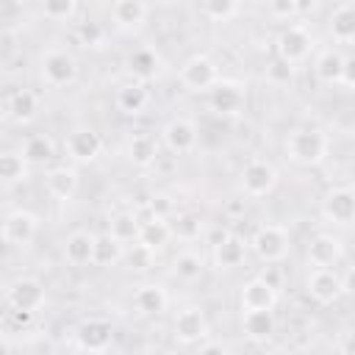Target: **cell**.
Returning a JSON list of instances; mask_svg holds the SVG:
<instances>
[{
  "label": "cell",
  "instance_id": "cell-1",
  "mask_svg": "<svg viewBox=\"0 0 355 355\" xmlns=\"http://www.w3.org/2000/svg\"><path fill=\"white\" fill-rule=\"evenodd\" d=\"M330 139L319 128H300L291 130L286 139V155L300 166H316L327 158Z\"/></svg>",
  "mask_w": 355,
  "mask_h": 355
},
{
  "label": "cell",
  "instance_id": "cell-2",
  "mask_svg": "<svg viewBox=\"0 0 355 355\" xmlns=\"http://www.w3.org/2000/svg\"><path fill=\"white\" fill-rule=\"evenodd\" d=\"M39 72H42V80L47 86H69L78 78V58L69 50L50 47V50L42 53Z\"/></svg>",
  "mask_w": 355,
  "mask_h": 355
},
{
  "label": "cell",
  "instance_id": "cell-3",
  "mask_svg": "<svg viewBox=\"0 0 355 355\" xmlns=\"http://www.w3.org/2000/svg\"><path fill=\"white\" fill-rule=\"evenodd\" d=\"M252 252L266 261V263H277L288 255V230L283 225H261L252 239H250Z\"/></svg>",
  "mask_w": 355,
  "mask_h": 355
},
{
  "label": "cell",
  "instance_id": "cell-4",
  "mask_svg": "<svg viewBox=\"0 0 355 355\" xmlns=\"http://www.w3.org/2000/svg\"><path fill=\"white\" fill-rule=\"evenodd\" d=\"M219 80V67L211 55L205 53H197L191 55L183 67H180V83L189 89V92H208L214 89Z\"/></svg>",
  "mask_w": 355,
  "mask_h": 355
},
{
  "label": "cell",
  "instance_id": "cell-5",
  "mask_svg": "<svg viewBox=\"0 0 355 355\" xmlns=\"http://www.w3.org/2000/svg\"><path fill=\"white\" fill-rule=\"evenodd\" d=\"M277 186V169L263 158H250L241 169V191L247 197H266Z\"/></svg>",
  "mask_w": 355,
  "mask_h": 355
},
{
  "label": "cell",
  "instance_id": "cell-6",
  "mask_svg": "<svg viewBox=\"0 0 355 355\" xmlns=\"http://www.w3.org/2000/svg\"><path fill=\"white\" fill-rule=\"evenodd\" d=\"M277 58L286 61V64H300L308 58L311 47H313V39H311V31L305 25H288L277 33Z\"/></svg>",
  "mask_w": 355,
  "mask_h": 355
},
{
  "label": "cell",
  "instance_id": "cell-7",
  "mask_svg": "<svg viewBox=\"0 0 355 355\" xmlns=\"http://www.w3.org/2000/svg\"><path fill=\"white\" fill-rule=\"evenodd\" d=\"M44 300H47L44 286H42V280H36V277H17V280L8 286V305H11V311L36 313V311L44 305Z\"/></svg>",
  "mask_w": 355,
  "mask_h": 355
},
{
  "label": "cell",
  "instance_id": "cell-8",
  "mask_svg": "<svg viewBox=\"0 0 355 355\" xmlns=\"http://www.w3.org/2000/svg\"><path fill=\"white\" fill-rule=\"evenodd\" d=\"M75 338H78V347L86 355H97V352H105L111 347L114 327L105 319H83L78 324V330H75Z\"/></svg>",
  "mask_w": 355,
  "mask_h": 355
},
{
  "label": "cell",
  "instance_id": "cell-9",
  "mask_svg": "<svg viewBox=\"0 0 355 355\" xmlns=\"http://www.w3.org/2000/svg\"><path fill=\"white\" fill-rule=\"evenodd\" d=\"M39 230V216L31 214V211H11L6 214L3 225H0V239L6 244H14V247H22L28 241H33Z\"/></svg>",
  "mask_w": 355,
  "mask_h": 355
},
{
  "label": "cell",
  "instance_id": "cell-10",
  "mask_svg": "<svg viewBox=\"0 0 355 355\" xmlns=\"http://www.w3.org/2000/svg\"><path fill=\"white\" fill-rule=\"evenodd\" d=\"M277 302V288L269 277H252L239 291L241 311H272Z\"/></svg>",
  "mask_w": 355,
  "mask_h": 355
},
{
  "label": "cell",
  "instance_id": "cell-11",
  "mask_svg": "<svg viewBox=\"0 0 355 355\" xmlns=\"http://www.w3.org/2000/svg\"><path fill=\"white\" fill-rule=\"evenodd\" d=\"M244 100H247V89L236 80H216V86L211 89V111L219 114V116H233L244 108Z\"/></svg>",
  "mask_w": 355,
  "mask_h": 355
},
{
  "label": "cell",
  "instance_id": "cell-12",
  "mask_svg": "<svg viewBox=\"0 0 355 355\" xmlns=\"http://www.w3.org/2000/svg\"><path fill=\"white\" fill-rule=\"evenodd\" d=\"M161 139H164L169 153L186 155V153H191L197 147V125L191 119H186V116H175V119H169L164 125Z\"/></svg>",
  "mask_w": 355,
  "mask_h": 355
},
{
  "label": "cell",
  "instance_id": "cell-13",
  "mask_svg": "<svg viewBox=\"0 0 355 355\" xmlns=\"http://www.w3.org/2000/svg\"><path fill=\"white\" fill-rule=\"evenodd\" d=\"M322 216L336 225H349L355 216V191L349 186H336L322 197Z\"/></svg>",
  "mask_w": 355,
  "mask_h": 355
},
{
  "label": "cell",
  "instance_id": "cell-14",
  "mask_svg": "<svg viewBox=\"0 0 355 355\" xmlns=\"http://www.w3.org/2000/svg\"><path fill=\"white\" fill-rule=\"evenodd\" d=\"M211 247H214L211 250L214 252V263L219 269H236V266H241V261L247 255V241L241 236H236V233H227V230L216 233Z\"/></svg>",
  "mask_w": 355,
  "mask_h": 355
},
{
  "label": "cell",
  "instance_id": "cell-15",
  "mask_svg": "<svg viewBox=\"0 0 355 355\" xmlns=\"http://www.w3.org/2000/svg\"><path fill=\"white\" fill-rule=\"evenodd\" d=\"M208 330H211L208 319L200 308H183L172 322V333L180 344H197V341L208 338Z\"/></svg>",
  "mask_w": 355,
  "mask_h": 355
},
{
  "label": "cell",
  "instance_id": "cell-16",
  "mask_svg": "<svg viewBox=\"0 0 355 355\" xmlns=\"http://www.w3.org/2000/svg\"><path fill=\"white\" fill-rule=\"evenodd\" d=\"M308 263L316 266V269H330L341 255H344V244L338 236L333 233H316L311 241H308Z\"/></svg>",
  "mask_w": 355,
  "mask_h": 355
},
{
  "label": "cell",
  "instance_id": "cell-17",
  "mask_svg": "<svg viewBox=\"0 0 355 355\" xmlns=\"http://www.w3.org/2000/svg\"><path fill=\"white\" fill-rule=\"evenodd\" d=\"M305 288H308L311 300L319 302V305H330V302H336L344 294L341 291V277H338L336 269H313L308 275Z\"/></svg>",
  "mask_w": 355,
  "mask_h": 355
},
{
  "label": "cell",
  "instance_id": "cell-18",
  "mask_svg": "<svg viewBox=\"0 0 355 355\" xmlns=\"http://www.w3.org/2000/svg\"><path fill=\"white\" fill-rule=\"evenodd\" d=\"M64 147H67V155H69L72 161L89 164V161H94V158L100 155L103 141H100V136H97L92 128H78V130H72V133L67 136Z\"/></svg>",
  "mask_w": 355,
  "mask_h": 355
},
{
  "label": "cell",
  "instance_id": "cell-19",
  "mask_svg": "<svg viewBox=\"0 0 355 355\" xmlns=\"http://www.w3.org/2000/svg\"><path fill=\"white\" fill-rule=\"evenodd\" d=\"M128 72L133 75V83H150L161 75V55L153 47H139L128 55Z\"/></svg>",
  "mask_w": 355,
  "mask_h": 355
},
{
  "label": "cell",
  "instance_id": "cell-20",
  "mask_svg": "<svg viewBox=\"0 0 355 355\" xmlns=\"http://www.w3.org/2000/svg\"><path fill=\"white\" fill-rule=\"evenodd\" d=\"M108 14H111V19H114L116 28H122V31H136V28H141V25L147 22L150 6L141 3V0H116V3H111Z\"/></svg>",
  "mask_w": 355,
  "mask_h": 355
},
{
  "label": "cell",
  "instance_id": "cell-21",
  "mask_svg": "<svg viewBox=\"0 0 355 355\" xmlns=\"http://www.w3.org/2000/svg\"><path fill=\"white\" fill-rule=\"evenodd\" d=\"M166 288L158 286V283H144L133 291V308L141 313V316H158L166 311Z\"/></svg>",
  "mask_w": 355,
  "mask_h": 355
},
{
  "label": "cell",
  "instance_id": "cell-22",
  "mask_svg": "<svg viewBox=\"0 0 355 355\" xmlns=\"http://www.w3.org/2000/svg\"><path fill=\"white\" fill-rule=\"evenodd\" d=\"M275 313L272 311H244L241 313V330L250 341L261 344V341H269L275 336Z\"/></svg>",
  "mask_w": 355,
  "mask_h": 355
},
{
  "label": "cell",
  "instance_id": "cell-23",
  "mask_svg": "<svg viewBox=\"0 0 355 355\" xmlns=\"http://www.w3.org/2000/svg\"><path fill=\"white\" fill-rule=\"evenodd\" d=\"M330 33L338 44H349L355 39V3L347 0L333 8L330 14Z\"/></svg>",
  "mask_w": 355,
  "mask_h": 355
},
{
  "label": "cell",
  "instance_id": "cell-24",
  "mask_svg": "<svg viewBox=\"0 0 355 355\" xmlns=\"http://www.w3.org/2000/svg\"><path fill=\"white\" fill-rule=\"evenodd\" d=\"M47 191L55 197V200H72L75 191H78V172L75 166H53L47 172Z\"/></svg>",
  "mask_w": 355,
  "mask_h": 355
},
{
  "label": "cell",
  "instance_id": "cell-25",
  "mask_svg": "<svg viewBox=\"0 0 355 355\" xmlns=\"http://www.w3.org/2000/svg\"><path fill=\"white\" fill-rule=\"evenodd\" d=\"M92 255H94V236L92 233L78 230V233H72L64 241V258H67V263L86 266V263H92Z\"/></svg>",
  "mask_w": 355,
  "mask_h": 355
},
{
  "label": "cell",
  "instance_id": "cell-26",
  "mask_svg": "<svg viewBox=\"0 0 355 355\" xmlns=\"http://www.w3.org/2000/svg\"><path fill=\"white\" fill-rule=\"evenodd\" d=\"M169 239H172V230H169V222L166 219H155V216H150L147 222H141V227H139V244H144L147 250H153V252H158V250H164L166 244H169Z\"/></svg>",
  "mask_w": 355,
  "mask_h": 355
},
{
  "label": "cell",
  "instance_id": "cell-27",
  "mask_svg": "<svg viewBox=\"0 0 355 355\" xmlns=\"http://www.w3.org/2000/svg\"><path fill=\"white\" fill-rule=\"evenodd\" d=\"M341 67H344V55H341L338 50H333V47L322 50V53L316 55V61H313L316 78H319L322 83H327V86L341 83Z\"/></svg>",
  "mask_w": 355,
  "mask_h": 355
},
{
  "label": "cell",
  "instance_id": "cell-28",
  "mask_svg": "<svg viewBox=\"0 0 355 355\" xmlns=\"http://www.w3.org/2000/svg\"><path fill=\"white\" fill-rule=\"evenodd\" d=\"M158 158V144L150 133H133L128 139V161L133 166H150Z\"/></svg>",
  "mask_w": 355,
  "mask_h": 355
},
{
  "label": "cell",
  "instance_id": "cell-29",
  "mask_svg": "<svg viewBox=\"0 0 355 355\" xmlns=\"http://www.w3.org/2000/svg\"><path fill=\"white\" fill-rule=\"evenodd\" d=\"M6 111H8V116L17 119V122H31V119L36 116V111H39V97H36L31 89H17V92L8 97Z\"/></svg>",
  "mask_w": 355,
  "mask_h": 355
},
{
  "label": "cell",
  "instance_id": "cell-30",
  "mask_svg": "<svg viewBox=\"0 0 355 355\" xmlns=\"http://www.w3.org/2000/svg\"><path fill=\"white\" fill-rule=\"evenodd\" d=\"M147 103H150V94H147V89L141 83H128V86H122L116 92V108L122 114H128V116L141 114L147 108Z\"/></svg>",
  "mask_w": 355,
  "mask_h": 355
},
{
  "label": "cell",
  "instance_id": "cell-31",
  "mask_svg": "<svg viewBox=\"0 0 355 355\" xmlns=\"http://www.w3.org/2000/svg\"><path fill=\"white\" fill-rule=\"evenodd\" d=\"M19 155L25 158V164H36V166H42V164H47V161L55 155L53 139H50V136H44V133H33V136H28V139H25V144H22V153H19Z\"/></svg>",
  "mask_w": 355,
  "mask_h": 355
},
{
  "label": "cell",
  "instance_id": "cell-32",
  "mask_svg": "<svg viewBox=\"0 0 355 355\" xmlns=\"http://www.w3.org/2000/svg\"><path fill=\"white\" fill-rule=\"evenodd\" d=\"M139 227H141L139 216L130 214V211H122V214H116V216L111 219L108 236L116 239L119 244H128V241H136V239H139Z\"/></svg>",
  "mask_w": 355,
  "mask_h": 355
},
{
  "label": "cell",
  "instance_id": "cell-33",
  "mask_svg": "<svg viewBox=\"0 0 355 355\" xmlns=\"http://www.w3.org/2000/svg\"><path fill=\"white\" fill-rule=\"evenodd\" d=\"M202 269H205L202 258H200L197 252H191V250H183V252H178V255L172 258V272H175V277H180V280H186V283L197 280V277L202 275Z\"/></svg>",
  "mask_w": 355,
  "mask_h": 355
},
{
  "label": "cell",
  "instance_id": "cell-34",
  "mask_svg": "<svg viewBox=\"0 0 355 355\" xmlns=\"http://www.w3.org/2000/svg\"><path fill=\"white\" fill-rule=\"evenodd\" d=\"M122 244L116 239H111L108 233L105 236H94V255H92V263L97 266H114L116 261H122Z\"/></svg>",
  "mask_w": 355,
  "mask_h": 355
},
{
  "label": "cell",
  "instance_id": "cell-35",
  "mask_svg": "<svg viewBox=\"0 0 355 355\" xmlns=\"http://www.w3.org/2000/svg\"><path fill=\"white\" fill-rule=\"evenodd\" d=\"M169 230H172V236L180 239V241H194V239H200V233H202V219L194 216V214H178V216H172Z\"/></svg>",
  "mask_w": 355,
  "mask_h": 355
},
{
  "label": "cell",
  "instance_id": "cell-36",
  "mask_svg": "<svg viewBox=\"0 0 355 355\" xmlns=\"http://www.w3.org/2000/svg\"><path fill=\"white\" fill-rule=\"evenodd\" d=\"M28 175V164L19 153H0V183H19Z\"/></svg>",
  "mask_w": 355,
  "mask_h": 355
},
{
  "label": "cell",
  "instance_id": "cell-37",
  "mask_svg": "<svg viewBox=\"0 0 355 355\" xmlns=\"http://www.w3.org/2000/svg\"><path fill=\"white\" fill-rule=\"evenodd\" d=\"M239 11H241V6L236 0H205L200 6V14L211 22H230Z\"/></svg>",
  "mask_w": 355,
  "mask_h": 355
},
{
  "label": "cell",
  "instance_id": "cell-38",
  "mask_svg": "<svg viewBox=\"0 0 355 355\" xmlns=\"http://www.w3.org/2000/svg\"><path fill=\"white\" fill-rule=\"evenodd\" d=\"M75 33H78L80 44H83V47H92V50H100V47L105 44V36H108L105 28H103L100 22H94V19H83V22H78Z\"/></svg>",
  "mask_w": 355,
  "mask_h": 355
},
{
  "label": "cell",
  "instance_id": "cell-39",
  "mask_svg": "<svg viewBox=\"0 0 355 355\" xmlns=\"http://www.w3.org/2000/svg\"><path fill=\"white\" fill-rule=\"evenodd\" d=\"M122 261H125L128 269H133V272H147V269H153V263H155V252L136 241L133 247H128V250L122 252Z\"/></svg>",
  "mask_w": 355,
  "mask_h": 355
},
{
  "label": "cell",
  "instance_id": "cell-40",
  "mask_svg": "<svg viewBox=\"0 0 355 355\" xmlns=\"http://www.w3.org/2000/svg\"><path fill=\"white\" fill-rule=\"evenodd\" d=\"M78 8L80 6L75 0H50V3L42 6V14L47 19H53V22H69L78 14Z\"/></svg>",
  "mask_w": 355,
  "mask_h": 355
},
{
  "label": "cell",
  "instance_id": "cell-41",
  "mask_svg": "<svg viewBox=\"0 0 355 355\" xmlns=\"http://www.w3.org/2000/svg\"><path fill=\"white\" fill-rule=\"evenodd\" d=\"M266 78H269V83L288 86V83L294 80V67H291V64H286V61H280V58H275V61L266 67Z\"/></svg>",
  "mask_w": 355,
  "mask_h": 355
},
{
  "label": "cell",
  "instance_id": "cell-42",
  "mask_svg": "<svg viewBox=\"0 0 355 355\" xmlns=\"http://www.w3.org/2000/svg\"><path fill=\"white\" fill-rule=\"evenodd\" d=\"M266 11H269L275 19H294V17L302 11V6H300L297 0H272V3L266 6Z\"/></svg>",
  "mask_w": 355,
  "mask_h": 355
},
{
  "label": "cell",
  "instance_id": "cell-43",
  "mask_svg": "<svg viewBox=\"0 0 355 355\" xmlns=\"http://www.w3.org/2000/svg\"><path fill=\"white\" fill-rule=\"evenodd\" d=\"M172 211H175V205H172V200H169L166 194H153V197H150V214H153L155 219H166V222H169Z\"/></svg>",
  "mask_w": 355,
  "mask_h": 355
},
{
  "label": "cell",
  "instance_id": "cell-44",
  "mask_svg": "<svg viewBox=\"0 0 355 355\" xmlns=\"http://www.w3.org/2000/svg\"><path fill=\"white\" fill-rule=\"evenodd\" d=\"M341 86L352 89L355 86V61L349 55H344V67H341Z\"/></svg>",
  "mask_w": 355,
  "mask_h": 355
},
{
  "label": "cell",
  "instance_id": "cell-45",
  "mask_svg": "<svg viewBox=\"0 0 355 355\" xmlns=\"http://www.w3.org/2000/svg\"><path fill=\"white\" fill-rule=\"evenodd\" d=\"M197 355H230V352H227V347L222 341H205Z\"/></svg>",
  "mask_w": 355,
  "mask_h": 355
},
{
  "label": "cell",
  "instance_id": "cell-46",
  "mask_svg": "<svg viewBox=\"0 0 355 355\" xmlns=\"http://www.w3.org/2000/svg\"><path fill=\"white\" fill-rule=\"evenodd\" d=\"M225 211H227L230 216H244V211H247V200H230V202L225 205Z\"/></svg>",
  "mask_w": 355,
  "mask_h": 355
},
{
  "label": "cell",
  "instance_id": "cell-47",
  "mask_svg": "<svg viewBox=\"0 0 355 355\" xmlns=\"http://www.w3.org/2000/svg\"><path fill=\"white\" fill-rule=\"evenodd\" d=\"M31 316H33V313H28V311H11V322H14V324H28Z\"/></svg>",
  "mask_w": 355,
  "mask_h": 355
},
{
  "label": "cell",
  "instance_id": "cell-48",
  "mask_svg": "<svg viewBox=\"0 0 355 355\" xmlns=\"http://www.w3.org/2000/svg\"><path fill=\"white\" fill-rule=\"evenodd\" d=\"M324 355H349V349L347 347H330Z\"/></svg>",
  "mask_w": 355,
  "mask_h": 355
},
{
  "label": "cell",
  "instance_id": "cell-49",
  "mask_svg": "<svg viewBox=\"0 0 355 355\" xmlns=\"http://www.w3.org/2000/svg\"><path fill=\"white\" fill-rule=\"evenodd\" d=\"M72 355H86V352H72Z\"/></svg>",
  "mask_w": 355,
  "mask_h": 355
},
{
  "label": "cell",
  "instance_id": "cell-50",
  "mask_svg": "<svg viewBox=\"0 0 355 355\" xmlns=\"http://www.w3.org/2000/svg\"><path fill=\"white\" fill-rule=\"evenodd\" d=\"M0 116H3V108H0Z\"/></svg>",
  "mask_w": 355,
  "mask_h": 355
}]
</instances>
